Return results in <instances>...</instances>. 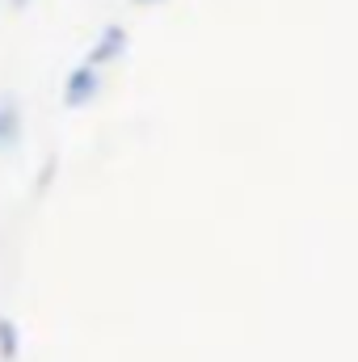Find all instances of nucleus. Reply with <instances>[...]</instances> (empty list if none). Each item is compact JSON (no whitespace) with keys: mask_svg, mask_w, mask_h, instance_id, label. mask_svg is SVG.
<instances>
[{"mask_svg":"<svg viewBox=\"0 0 358 362\" xmlns=\"http://www.w3.org/2000/svg\"><path fill=\"white\" fill-rule=\"evenodd\" d=\"M93 93H97V68H89V64L72 68V76H68V85H64V101H68V105H85Z\"/></svg>","mask_w":358,"mask_h":362,"instance_id":"1","label":"nucleus"},{"mask_svg":"<svg viewBox=\"0 0 358 362\" xmlns=\"http://www.w3.org/2000/svg\"><path fill=\"white\" fill-rule=\"evenodd\" d=\"M17 4H21V0H17Z\"/></svg>","mask_w":358,"mask_h":362,"instance_id":"6","label":"nucleus"},{"mask_svg":"<svg viewBox=\"0 0 358 362\" xmlns=\"http://www.w3.org/2000/svg\"><path fill=\"white\" fill-rule=\"evenodd\" d=\"M17 350H21V341H17V325H13L8 316H0V358L13 362L17 358Z\"/></svg>","mask_w":358,"mask_h":362,"instance_id":"4","label":"nucleus"},{"mask_svg":"<svg viewBox=\"0 0 358 362\" xmlns=\"http://www.w3.org/2000/svg\"><path fill=\"white\" fill-rule=\"evenodd\" d=\"M122 47H127V30L122 25H105L101 30V38L93 42V51H89V68H97V64H105V59H114V55H122Z\"/></svg>","mask_w":358,"mask_h":362,"instance_id":"2","label":"nucleus"},{"mask_svg":"<svg viewBox=\"0 0 358 362\" xmlns=\"http://www.w3.org/2000/svg\"><path fill=\"white\" fill-rule=\"evenodd\" d=\"M21 135V105L13 93H0V148H13Z\"/></svg>","mask_w":358,"mask_h":362,"instance_id":"3","label":"nucleus"},{"mask_svg":"<svg viewBox=\"0 0 358 362\" xmlns=\"http://www.w3.org/2000/svg\"><path fill=\"white\" fill-rule=\"evenodd\" d=\"M135 4H156V0H135Z\"/></svg>","mask_w":358,"mask_h":362,"instance_id":"5","label":"nucleus"}]
</instances>
